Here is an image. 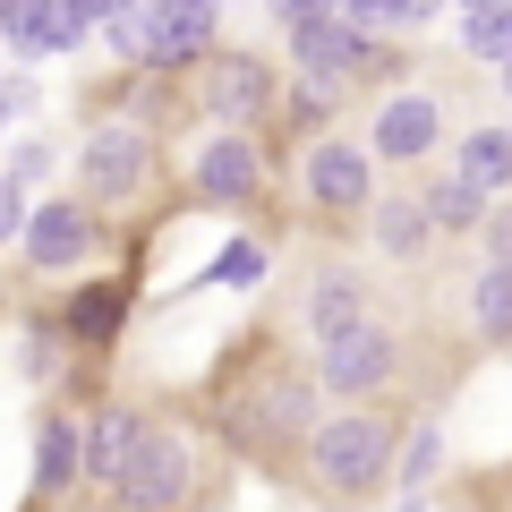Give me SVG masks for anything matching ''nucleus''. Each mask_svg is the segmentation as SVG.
Returning <instances> with one entry per match:
<instances>
[{"instance_id":"nucleus-3","label":"nucleus","mask_w":512,"mask_h":512,"mask_svg":"<svg viewBox=\"0 0 512 512\" xmlns=\"http://www.w3.org/2000/svg\"><path fill=\"white\" fill-rule=\"evenodd\" d=\"M205 504V461H197V436L171 419H146L137 453H128L120 487H111V512H197Z\"/></svg>"},{"instance_id":"nucleus-10","label":"nucleus","mask_w":512,"mask_h":512,"mask_svg":"<svg viewBox=\"0 0 512 512\" xmlns=\"http://www.w3.org/2000/svg\"><path fill=\"white\" fill-rule=\"evenodd\" d=\"M436 137H444L436 94H393V103L376 111V128H367V154H376V163H427Z\"/></svg>"},{"instance_id":"nucleus-17","label":"nucleus","mask_w":512,"mask_h":512,"mask_svg":"<svg viewBox=\"0 0 512 512\" xmlns=\"http://www.w3.org/2000/svg\"><path fill=\"white\" fill-rule=\"evenodd\" d=\"M461 180L478 188V197H495V188H512V128H470L461 137Z\"/></svg>"},{"instance_id":"nucleus-9","label":"nucleus","mask_w":512,"mask_h":512,"mask_svg":"<svg viewBox=\"0 0 512 512\" xmlns=\"http://www.w3.org/2000/svg\"><path fill=\"white\" fill-rule=\"evenodd\" d=\"M265 94H274V69H265L256 52H205L197 60V103L214 111L222 128L248 120V111H265Z\"/></svg>"},{"instance_id":"nucleus-23","label":"nucleus","mask_w":512,"mask_h":512,"mask_svg":"<svg viewBox=\"0 0 512 512\" xmlns=\"http://www.w3.org/2000/svg\"><path fill=\"white\" fill-rule=\"evenodd\" d=\"M376 239H384L393 256H410V248L427 239V205H376Z\"/></svg>"},{"instance_id":"nucleus-8","label":"nucleus","mask_w":512,"mask_h":512,"mask_svg":"<svg viewBox=\"0 0 512 512\" xmlns=\"http://www.w3.org/2000/svg\"><path fill=\"white\" fill-rule=\"evenodd\" d=\"M308 205L359 222L367 205H376V154H359L350 137H325V146L308 154Z\"/></svg>"},{"instance_id":"nucleus-1","label":"nucleus","mask_w":512,"mask_h":512,"mask_svg":"<svg viewBox=\"0 0 512 512\" xmlns=\"http://www.w3.org/2000/svg\"><path fill=\"white\" fill-rule=\"evenodd\" d=\"M316 402H325L316 367L274 359V367H256L248 384H222L214 393V427L239 444V453H308L316 419H325Z\"/></svg>"},{"instance_id":"nucleus-25","label":"nucleus","mask_w":512,"mask_h":512,"mask_svg":"<svg viewBox=\"0 0 512 512\" xmlns=\"http://www.w3.org/2000/svg\"><path fill=\"white\" fill-rule=\"evenodd\" d=\"M342 18L359 35H376V26H410V0H342Z\"/></svg>"},{"instance_id":"nucleus-18","label":"nucleus","mask_w":512,"mask_h":512,"mask_svg":"<svg viewBox=\"0 0 512 512\" xmlns=\"http://www.w3.org/2000/svg\"><path fill=\"white\" fill-rule=\"evenodd\" d=\"M444 470V427L436 419H419V427H402V453H393V487L402 495H427V478Z\"/></svg>"},{"instance_id":"nucleus-20","label":"nucleus","mask_w":512,"mask_h":512,"mask_svg":"<svg viewBox=\"0 0 512 512\" xmlns=\"http://www.w3.org/2000/svg\"><path fill=\"white\" fill-rule=\"evenodd\" d=\"M470 325L487 333V342H512V265H487V274L470 282Z\"/></svg>"},{"instance_id":"nucleus-13","label":"nucleus","mask_w":512,"mask_h":512,"mask_svg":"<svg viewBox=\"0 0 512 512\" xmlns=\"http://www.w3.org/2000/svg\"><path fill=\"white\" fill-rule=\"evenodd\" d=\"M256 180H265V163H256V146L239 137V128H222V137L197 146V197L205 205H248Z\"/></svg>"},{"instance_id":"nucleus-22","label":"nucleus","mask_w":512,"mask_h":512,"mask_svg":"<svg viewBox=\"0 0 512 512\" xmlns=\"http://www.w3.org/2000/svg\"><path fill=\"white\" fill-rule=\"evenodd\" d=\"M461 43H470L478 60H495V69H504V60H512V9H478V18L461 26Z\"/></svg>"},{"instance_id":"nucleus-29","label":"nucleus","mask_w":512,"mask_h":512,"mask_svg":"<svg viewBox=\"0 0 512 512\" xmlns=\"http://www.w3.org/2000/svg\"><path fill=\"white\" fill-rule=\"evenodd\" d=\"M282 18H316V9H333V0H274Z\"/></svg>"},{"instance_id":"nucleus-26","label":"nucleus","mask_w":512,"mask_h":512,"mask_svg":"<svg viewBox=\"0 0 512 512\" xmlns=\"http://www.w3.org/2000/svg\"><path fill=\"white\" fill-rule=\"evenodd\" d=\"M18 231H26V188H18V180H0V248H9Z\"/></svg>"},{"instance_id":"nucleus-4","label":"nucleus","mask_w":512,"mask_h":512,"mask_svg":"<svg viewBox=\"0 0 512 512\" xmlns=\"http://www.w3.org/2000/svg\"><path fill=\"white\" fill-rule=\"evenodd\" d=\"M393 376H402V350H393V333H384L376 316L342 325L325 350H316V384H325V393H333L342 410H350V402H376V393H384Z\"/></svg>"},{"instance_id":"nucleus-24","label":"nucleus","mask_w":512,"mask_h":512,"mask_svg":"<svg viewBox=\"0 0 512 512\" xmlns=\"http://www.w3.org/2000/svg\"><path fill=\"white\" fill-rule=\"evenodd\" d=\"M214 282H222V291H248V282H265V248H256V239H231V248L214 256Z\"/></svg>"},{"instance_id":"nucleus-14","label":"nucleus","mask_w":512,"mask_h":512,"mask_svg":"<svg viewBox=\"0 0 512 512\" xmlns=\"http://www.w3.org/2000/svg\"><path fill=\"white\" fill-rule=\"evenodd\" d=\"M205 52H214V0H163L146 26V69H180Z\"/></svg>"},{"instance_id":"nucleus-19","label":"nucleus","mask_w":512,"mask_h":512,"mask_svg":"<svg viewBox=\"0 0 512 512\" xmlns=\"http://www.w3.org/2000/svg\"><path fill=\"white\" fill-rule=\"evenodd\" d=\"M427 231H487V197H478L470 180H436L427 188Z\"/></svg>"},{"instance_id":"nucleus-11","label":"nucleus","mask_w":512,"mask_h":512,"mask_svg":"<svg viewBox=\"0 0 512 512\" xmlns=\"http://www.w3.org/2000/svg\"><path fill=\"white\" fill-rule=\"evenodd\" d=\"M77 487H86V419L52 410L35 427V504H69Z\"/></svg>"},{"instance_id":"nucleus-35","label":"nucleus","mask_w":512,"mask_h":512,"mask_svg":"<svg viewBox=\"0 0 512 512\" xmlns=\"http://www.w3.org/2000/svg\"><path fill=\"white\" fill-rule=\"evenodd\" d=\"M504 94H512V60H504Z\"/></svg>"},{"instance_id":"nucleus-16","label":"nucleus","mask_w":512,"mask_h":512,"mask_svg":"<svg viewBox=\"0 0 512 512\" xmlns=\"http://www.w3.org/2000/svg\"><path fill=\"white\" fill-rule=\"evenodd\" d=\"M120 316H128V291H120V282H86V291L69 299V342H77V350H103L111 333H120Z\"/></svg>"},{"instance_id":"nucleus-12","label":"nucleus","mask_w":512,"mask_h":512,"mask_svg":"<svg viewBox=\"0 0 512 512\" xmlns=\"http://www.w3.org/2000/svg\"><path fill=\"white\" fill-rule=\"evenodd\" d=\"M137 436H146V410H128V402H94V410H86V487H94V495L120 487Z\"/></svg>"},{"instance_id":"nucleus-6","label":"nucleus","mask_w":512,"mask_h":512,"mask_svg":"<svg viewBox=\"0 0 512 512\" xmlns=\"http://www.w3.org/2000/svg\"><path fill=\"white\" fill-rule=\"evenodd\" d=\"M77 180H86V205H128L154 180V137L137 120H103L77 154Z\"/></svg>"},{"instance_id":"nucleus-32","label":"nucleus","mask_w":512,"mask_h":512,"mask_svg":"<svg viewBox=\"0 0 512 512\" xmlns=\"http://www.w3.org/2000/svg\"><path fill=\"white\" fill-rule=\"evenodd\" d=\"M35 512H94V504H35Z\"/></svg>"},{"instance_id":"nucleus-15","label":"nucleus","mask_w":512,"mask_h":512,"mask_svg":"<svg viewBox=\"0 0 512 512\" xmlns=\"http://www.w3.org/2000/svg\"><path fill=\"white\" fill-rule=\"evenodd\" d=\"M0 43L26 52V60H35V52H77L86 26H77L60 0H0Z\"/></svg>"},{"instance_id":"nucleus-30","label":"nucleus","mask_w":512,"mask_h":512,"mask_svg":"<svg viewBox=\"0 0 512 512\" xmlns=\"http://www.w3.org/2000/svg\"><path fill=\"white\" fill-rule=\"evenodd\" d=\"M461 9H470V18H478V9H512V0H461Z\"/></svg>"},{"instance_id":"nucleus-28","label":"nucleus","mask_w":512,"mask_h":512,"mask_svg":"<svg viewBox=\"0 0 512 512\" xmlns=\"http://www.w3.org/2000/svg\"><path fill=\"white\" fill-rule=\"evenodd\" d=\"M487 248H495V265H512V214H487Z\"/></svg>"},{"instance_id":"nucleus-21","label":"nucleus","mask_w":512,"mask_h":512,"mask_svg":"<svg viewBox=\"0 0 512 512\" xmlns=\"http://www.w3.org/2000/svg\"><path fill=\"white\" fill-rule=\"evenodd\" d=\"M308 325H316V342H333L342 325H359V282L325 274V282H316V299H308Z\"/></svg>"},{"instance_id":"nucleus-34","label":"nucleus","mask_w":512,"mask_h":512,"mask_svg":"<svg viewBox=\"0 0 512 512\" xmlns=\"http://www.w3.org/2000/svg\"><path fill=\"white\" fill-rule=\"evenodd\" d=\"M0 128H9V86H0Z\"/></svg>"},{"instance_id":"nucleus-31","label":"nucleus","mask_w":512,"mask_h":512,"mask_svg":"<svg viewBox=\"0 0 512 512\" xmlns=\"http://www.w3.org/2000/svg\"><path fill=\"white\" fill-rule=\"evenodd\" d=\"M393 512H427V495H402V504H393Z\"/></svg>"},{"instance_id":"nucleus-5","label":"nucleus","mask_w":512,"mask_h":512,"mask_svg":"<svg viewBox=\"0 0 512 512\" xmlns=\"http://www.w3.org/2000/svg\"><path fill=\"white\" fill-rule=\"evenodd\" d=\"M291 60H299V77H308L316 103H333L342 86H359V69L376 60V43H367L350 18L316 9V18H291Z\"/></svg>"},{"instance_id":"nucleus-36","label":"nucleus","mask_w":512,"mask_h":512,"mask_svg":"<svg viewBox=\"0 0 512 512\" xmlns=\"http://www.w3.org/2000/svg\"><path fill=\"white\" fill-rule=\"evenodd\" d=\"M154 9H163V0H154Z\"/></svg>"},{"instance_id":"nucleus-33","label":"nucleus","mask_w":512,"mask_h":512,"mask_svg":"<svg viewBox=\"0 0 512 512\" xmlns=\"http://www.w3.org/2000/svg\"><path fill=\"white\" fill-rule=\"evenodd\" d=\"M427 9H436V0H410V18H427Z\"/></svg>"},{"instance_id":"nucleus-7","label":"nucleus","mask_w":512,"mask_h":512,"mask_svg":"<svg viewBox=\"0 0 512 512\" xmlns=\"http://www.w3.org/2000/svg\"><path fill=\"white\" fill-rule=\"evenodd\" d=\"M94 239H103V222H94L86 197L35 205V214H26V265H35V274H77L94 256Z\"/></svg>"},{"instance_id":"nucleus-2","label":"nucleus","mask_w":512,"mask_h":512,"mask_svg":"<svg viewBox=\"0 0 512 512\" xmlns=\"http://www.w3.org/2000/svg\"><path fill=\"white\" fill-rule=\"evenodd\" d=\"M393 453H402V419L376 402H350L333 419H316V436H308L316 504H367L376 487H393Z\"/></svg>"},{"instance_id":"nucleus-27","label":"nucleus","mask_w":512,"mask_h":512,"mask_svg":"<svg viewBox=\"0 0 512 512\" xmlns=\"http://www.w3.org/2000/svg\"><path fill=\"white\" fill-rule=\"evenodd\" d=\"M60 9H69V18H77V26H86V35H94V26H111V18H120L128 0H60Z\"/></svg>"}]
</instances>
